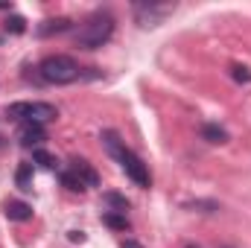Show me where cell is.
Returning a JSON list of instances; mask_svg holds the SVG:
<instances>
[{
  "label": "cell",
  "mask_w": 251,
  "mask_h": 248,
  "mask_svg": "<svg viewBox=\"0 0 251 248\" xmlns=\"http://www.w3.org/2000/svg\"><path fill=\"white\" fill-rule=\"evenodd\" d=\"M102 146H105V152L123 167V173L134 181V184L140 187V190H149L152 187V175H149V167L143 164V158L137 155V152H131L128 146H126V140H120V134L114 131V128H105L102 131Z\"/></svg>",
  "instance_id": "cell-1"
},
{
  "label": "cell",
  "mask_w": 251,
  "mask_h": 248,
  "mask_svg": "<svg viewBox=\"0 0 251 248\" xmlns=\"http://www.w3.org/2000/svg\"><path fill=\"white\" fill-rule=\"evenodd\" d=\"M114 26H117V24H114V15H111V12H94V15L76 29L73 41H76L79 50H100L102 44L111 41Z\"/></svg>",
  "instance_id": "cell-2"
},
{
  "label": "cell",
  "mask_w": 251,
  "mask_h": 248,
  "mask_svg": "<svg viewBox=\"0 0 251 248\" xmlns=\"http://www.w3.org/2000/svg\"><path fill=\"white\" fill-rule=\"evenodd\" d=\"M35 70H38V79L47 82V85H73V82H79L85 76V67L73 56H62V53L47 56Z\"/></svg>",
  "instance_id": "cell-3"
},
{
  "label": "cell",
  "mask_w": 251,
  "mask_h": 248,
  "mask_svg": "<svg viewBox=\"0 0 251 248\" xmlns=\"http://www.w3.org/2000/svg\"><path fill=\"white\" fill-rule=\"evenodd\" d=\"M6 117L15 123H50L59 117V108L53 102H12L6 108Z\"/></svg>",
  "instance_id": "cell-4"
},
{
  "label": "cell",
  "mask_w": 251,
  "mask_h": 248,
  "mask_svg": "<svg viewBox=\"0 0 251 248\" xmlns=\"http://www.w3.org/2000/svg\"><path fill=\"white\" fill-rule=\"evenodd\" d=\"M173 9H176V6H170V3H134V12H137L140 26H155V24H161V18L170 15Z\"/></svg>",
  "instance_id": "cell-5"
},
{
  "label": "cell",
  "mask_w": 251,
  "mask_h": 248,
  "mask_svg": "<svg viewBox=\"0 0 251 248\" xmlns=\"http://www.w3.org/2000/svg\"><path fill=\"white\" fill-rule=\"evenodd\" d=\"M47 140V128L41 123H21L18 128V143L24 146V149H41V143Z\"/></svg>",
  "instance_id": "cell-6"
},
{
  "label": "cell",
  "mask_w": 251,
  "mask_h": 248,
  "mask_svg": "<svg viewBox=\"0 0 251 248\" xmlns=\"http://www.w3.org/2000/svg\"><path fill=\"white\" fill-rule=\"evenodd\" d=\"M70 173L85 184V190H88V187H100V173H97L85 158H73V161H70Z\"/></svg>",
  "instance_id": "cell-7"
},
{
  "label": "cell",
  "mask_w": 251,
  "mask_h": 248,
  "mask_svg": "<svg viewBox=\"0 0 251 248\" xmlns=\"http://www.w3.org/2000/svg\"><path fill=\"white\" fill-rule=\"evenodd\" d=\"M3 213H6L9 222H29L32 219V204H26L21 198H9L3 204Z\"/></svg>",
  "instance_id": "cell-8"
},
{
  "label": "cell",
  "mask_w": 251,
  "mask_h": 248,
  "mask_svg": "<svg viewBox=\"0 0 251 248\" xmlns=\"http://www.w3.org/2000/svg\"><path fill=\"white\" fill-rule=\"evenodd\" d=\"M73 24H70V18H53V21H44L35 32L41 35V38H50V35H62V32H67Z\"/></svg>",
  "instance_id": "cell-9"
},
{
  "label": "cell",
  "mask_w": 251,
  "mask_h": 248,
  "mask_svg": "<svg viewBox=\"0 0 251 248\" xmlns=\"http://www.w3.org/2000/svg\"><path fill=\"white\" fill-rule=\"evenodd\" d=\"M199 134H201V140H207V143H228V131L219 123H204L199 128Z\"/></svg>",
  "instance_id": "cell-10"
},
{
  "label": "cell",
  "mask_w": 251,
  "mask_h": 248,
  "mask_svg": "<svg viewBox=\"0 0 251 248\" xmlns=\"http://www.w3.org/2000/svg\"><path fill=\"white\" fill-rule=\"evenodd\" d=\"M102 204H105L111 213H123V216H126V210L131 207V204H128V198H126V196H120V193H114V190L102 193Z\"/></svg>",
  "instance_id": "cell-11"
},
{
  "label": "cell",
  "mask_w": 251,
  "mask_h": 248,
  "mask_svg": "<svg viewBox=\"0 0 251 248\" xmlns=\"http://www.w3.org/2000/svg\"><path fill=\"white\" fill-rule=\"evenodd\" d=\"M15 184H18V190H24V193L32 190V164H21L15 170Z\"/></svg>",
  "instance_id": "cell-12"
},
{
  "label": "cell",
  "mask_w": 251,
  "mask_h": 248,
  "mask_svg": "<svg viewBox=\"0 0 251 248\" xmlns=\"http://www.w3.org/2000/svg\"><path fill=\"white\" fill-rule=\"evenodd\" d=\"M102 225H108L111 231H128V228H131L123 213H111V210H105V213H102Z\"/></svg>",
  "instance_id": "cell-13"
},
{
  "label": "cell",
  "mask_w": 251,
  "mask_h": 248,
  "mask_svg": "<svg viewBox=\"0 0 251 248\" xmlns=\"http://www.w3.org/2000/svg\"><path fill=\"white\" fill-rule=\"evenodd\" d=\"M32 164H38V167H44V170H56V167H59V161H56L47 149H32Z\"/></svg>",
  "instance_id": "cell-14"
},
{
  "label": "cell",
  "mask_w": 251,
  "mask_h": 248,
  "mask_svg": "<svg viewBox=\"0 0 251 248\" xmlns=\"http://www.w3.org/2000/svg\"><path fill=\"white\" fill-rule=\"evenodd\" d=\"M59 181H62V187L70 190V193H85V184H82L70 170H62V173H59Z\"/></svg>",
  "instance_id": "cell-15"
},
{
  "label": "cell",
  "mask_w": 251,
  "mask_h": 248,
  "mask_svg": "<svg viewBox=\"0 0 251 248\" xmlns=\"http://www.w3.org/2000/svg\"><path fill=\"white\" fill-rule=\"evenodd\" d=\"M3 29L12 32V35H24V32H26V21H24L21 15H9L6 24H3Z\"/></svg>",
  "instance_id": "cell-16"
},
{
  "label": "cell",
  "mask_w": 251,
  "mask_h": 248,
  "mask_svg": "<svg viewBox=\"0 0 251 248\" xmlns=\"http://www.w3.org/2000/svg\"><path fill=\"white\" fill-rule=\"evenodd\" d=\"M231 79H234L237 85H249L251 82V70L246 67V64H234V67H231Z\"/></svg>",
  "instance_id": "cell-17"
},
{
  "label": "cell",
  "mask_w": 251,
  "mask_h": 248,
  "mask_svg": "<svg viewBox=\"0 0 251 248\" xmlns=\"http://www.w3.org/2000/svg\"><path fill=\"white\" fill-rule=\"evenodd\" d=\"M187 207H193V210L199 207L201 213H216V210H219V204H216V201H193V204H187Z\"/></svg>",
  "instance_id": "cell-18"
},
{
  "label": "cell",
  "mask_w": 251,
  "mask_h": 248,
  "mask_svg": "<svg viewBox=\"0 0 251 248\" xmlns=\"http://www.w3.org/2000/svg\"><path fill=\"white\" fill-rule=\"evenodd\" d=\"M67 240H70V243H85V234H82V231H70Z\"/></svg>",
  "instance_id": "cell-19"
},
{
  "label": "cell",
  "mask_w": 251,
  "mask_h": 248,
  "mask_svg": "<svg viewBox=\"0 0 251 248\" xmlns=\"http://www.w3.org/2000/svg\"><path fill=\"white\" fill-rule=\"evenodd\" d=\"M120 248H143V246H140L137 240H123V243H120Z\"/></svg>",
  "instance_id": "cell-20"
},
{
  "label": "cell",
  "mask_w": 251,
  "mask_h": 248,
  "mask_svg": "<svg viewBox=\"0 0 251 248\" xmlns=\"http://www.w3.org/2000/svg\"><path fill=\"white\" fill-rule=\"evenodd\" d=\"M184 248H199V246H184Z\"/></svg>",
  "instance_id": "cell-21"
},
{
  "label": "cell",
  "mask_w": 251,
  "mask_h": 248,
  "mask_svg": "<svg viewBox=\"0 0 251 248\" xmlns=\"http://www.w3.org/2000/svg\"><path fill=\"white\" fill-rule=\"evenodd\" d=\"M219 248H231V246H219Z\"/></svg>",
  "instance_id": "cell-22"
}]
</instances>
